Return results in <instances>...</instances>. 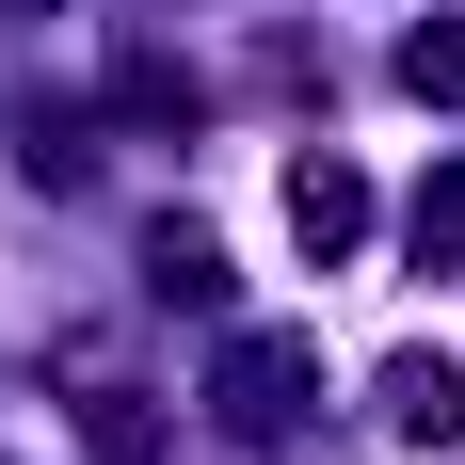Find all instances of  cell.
Listing matches in <instances>:
<instances>
[{
    "label": "cell",
    "instance_id": "cell-1",
    "mask_svg": "<svg viewBox=\"0 0 465 465\" xmlns=\"http://www.w3.org/2000/svg\"><path fill=\"white\" fill-rule=\"evenodd\" d=\"M289 241H305V257H353V241H370V193L337 177V161H289Z\"/></svg>",
    "mask_w": 465,
    "mask_h": 465
},
{
    "label": "cell",
    "instance_id": "cell-3",
    "mask_svg": "<svg viewBox=\"0 0 465 465\" xmlns=\"http://www.w3.org/2000/svg\"><path fill=\"white\" fill-rule=\"evenodd\" d=\"M385 418L401 433H465V370L450 353H401V370H385Z\"/></svg>",
    "mask_w": 465,
    "mask_h": 465
},
{
    "label": "cell",
    "instance_id": "cell-4",
    "mask_svg": "<svg viewBox=\"0 0 465 465\" xmlns=\"http://www.w3.org/2000/svg\"><path fill=\"white\" fill-rule=\"evenodd\" d=\"M401 81H418V96H465V16H450V33H418V48H401Z\"/></svg>",
    "mask_w": 465,
    "mask_h": 465
},
{
    "label": "cell",
    "instance_id": "cell-2",
    "mask_svg": "<svg viewBox=\"0 0 465 465\" xmlns=\"http://www.w3.org/2000/svg\"><path fill=\"white\" fill-rule=\"evenodd\" d=\"M289 401H305V337H241V353H225V418H241V433H273Z\"/></svg>",
    "mask_w": 465,
    "mask_h": 465
},
{
    "label": "cell",
    "instance_id": "cell-5",
    "mask_svg": "<svg viewBox=\"0 0 465 465\" xmlns=\"http://www.w3.org/2000/svg\"><path fill=\"white\" fill-rule=\"evenodd\" d=\"M418 257H465V177H450V193H418Z\"/></svg>",
    "mask_w": 465,
    "mask_h": 465
}]
</instances>
